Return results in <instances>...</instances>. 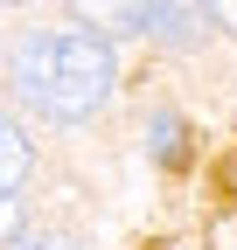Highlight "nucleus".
Returning <instances> with one entry per match:
<instances>
[{"instance_id":"nucleus-2","label":"nucleus","mask_w":237,"mask_h":250,"mask_svg":"<svg viewBox=\"0 0 237 250\" xmlns=\"http://www.w3.org/2000/svg\"><path fill=\"white\" fill-rule=\"evenodd\" d=\"M70 28H91V35H167V42H189L195 28L174 0H70Z\"/></svg>"},{"instance_id":"nucleus-1","label":"nucleus","mask_w":237,"mask_h":250,"mask_svg":"<svg viewBox=\"0 0 237 250\" xmlns=\"http://www.w3.org/2000/svg\"><path fill=\"white\" fill-rule=\"evenodd\" d=\"M112 83H118V56H112L105 35H91V28L35 35L14 56V90L42 118H56V125H84L91 111H105Z\"/></svg>"},{"instance_id":"nucleus-4","label":"nucleus","mask_w":237,"mask_h":250,"mask_svg":"<svg viewBox=\"0 0 237 250\" xmlns=\"http://www.w3.org/2000/svg\"><path fill=\"white\" fill-rule=\"evenodd\" d=\"M154 153H161V160H167V167H174V160H182V125H174L167 111L154 118Z\"/></svg>"},{"instance_id":"nucleus-5","label":"nucleus","mask_w":237,"mask_h":250,"mask_svg":"<svg viewBox=\"0 0 237 250\" xmlns=\"http://www.w3.org/2000/svg\"><path fill=\"white\" fill-rule=\"evenodd\" d=\"M202 14H210L223 35H237V0H202Z\"/></svg>"},{"instance_id":"nucleus-3","label":"nucleus","mask_w":237,"mask_h":250,"mask_svg":"<svg viewBox=\"0 0 237 250\" xmlns=\"http://www.w3.org/2000/svg\"><path fill=\"white\" fill-rule=\"evenodd\" d=\"M28 167H35V153H28L21 118H0V188L21 195V188H28Z\"/></svg>"},{"instance_id":"nucleus-6","label":"nucleus","mask_w":237,"mask_h":250,"mask_svg":"<svg viewBox=\"0 0 237 250\" xmlns=\"http://www.w3.org/2000/svg\"><path fill=\"white\" fill-rule=\"evenodd\" d=\"M7 250H77V243H70V236H14Z\"/></svg>"},{"instance_id":"nucleus-7","label":"nucleus","mask_w":237,"mask_h":250,"mask_svg":"<svg viewBox=\"0 0 237 250\" xmlns=\"http://www.w3.org/2000/svg\"><path fill=\"white\" fill-rule=\"evenodd\" d=\"M216 181H223V195H237V153L223 160V174H216Z\"/></svg>"}]
</instances>
